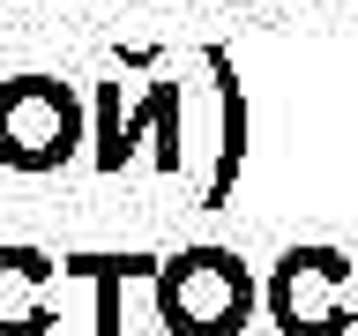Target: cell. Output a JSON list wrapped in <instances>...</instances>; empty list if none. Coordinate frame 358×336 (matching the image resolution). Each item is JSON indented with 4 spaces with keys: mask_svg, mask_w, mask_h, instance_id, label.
<instances>
[{
    "mask_svg": "<svg viewBox=\"0 0 358 336\" xmlns=\"http://www.w3.org/2000/svg\"><path fill=\"white\" fill-rule=\"evenodd\" d=\"M90 142V112L60 75H8L0 83V164L22 179L67 172Z\"/></svg>",
    "mask_w": 358,
    "mask_h": 336,
    "instance_id": "6da1fadb",
    "label": "cell"
},
{
    "mask_svg": "<svg viewBox=\"0 0 358 336\" xmlns=\"http://www.w3.org/2000/svg\"><path fill=\"white\" fill-rule=\"evenodd\" d=\"M52 276L60 262L45 246H0V336H52Z\"/></svg>",
    "mask_w": 358,
    "mask_h": 336,
    "instance_id": "5b68a950",
    "label": "cell"
},
{
    "mask_svg": "<svg viewBox=\"0 0 358 336\" xmlns=\"http://www.w3.org/2000/svg\"><path fill=\"white\" fill-rule=\"evenodd\" d=\"M134 142H157V164L179 172V83H150L134 112H120V83H97V172H120Z\"/></svg>",
    "mask_w": 358,
    "mask_h": 336,
    "instance_id": "3957f363",
    "label": "cell"
},
{
    "mask_svg": "<svg viewBox=\"0 0 358 336\" xmlns=\"http://www.w3.org/2000/svg\"><path fill=\"white\" fill-rule=\"evenodd\" d=\"M60 276H90V291H97V336H120V284L127 276H157V262H142V254H67Z\"/></svg>",
    "mask_w": 358,
    "mask_h": 336,
    "instance_id": "8992f818",
    "label": "cell"
},
{
    "mask_svg": "<svg viewBox=\"0 0 358 336\" xmlns=\"http://www.w3.org/2000/svg\"><path fill=\"white\" fill-rule=\"evenodd\" d=\"M336 254H284L276 269V291H268V307L284 321V336H336L343 329V314L329 307V284H336Z\"/></svg>",
    "mask_w": 358,
    "mask_h": 336,
    "instance_id": "277c9868",
    "label": "cell"
},
{
    "mask_svg": "<svg viewBox=\"0 0 358 336\" xmlns=\"http://www.w3.org/2000/svg\"><path fill=\"white\" fill-rule=\"evenodd\" d=\"M209 75L224 83V157H217L209 195H224V187H231V172H239V150H246V112H239V83H231V60H224V52H209Z\"/></svg>",
    "mask_w": 358,
    "mask_h": 336,
    "instance_id": "52a82bcc",
    "label": "cell"
},
{
    "mask_svg": "<svg viewBox=\"0 0 358 336\" xmlns=\"http://www.w3.org/2000/svg\"><path fill=\"white\" fill-rule=\"evenodd\" d=\"M38 8H60V0H38Z\"/></svg>",
    "mask_w": 358,
    "mask_h": 336,
    "instance_id": "ba28073f",
    "label": "cell"
},
{
    "mask_svg": "<svg viewBox=\"0 0 358 336\" xmlns=\"http://www.w3.org/2000/svg\"><path fill=\"white\" fill-rule=\"evenodd\" d=\"M150 284H157V321L172 336H239L246 307H254L239 254H224V246H187L172 262H157Z\"/></svg>",
    "mask_w": 358,
    "mask_h": 336,
    "instance_id": "7a4b0ae2",
    "label": "cell"
}]
</instances>
